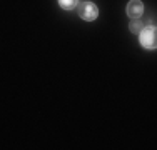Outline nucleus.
<instances>
[{"label":"nucleus","mask_w":157,"mask_h":150,"mask_svg":"<svg viewBox=\"0 0 157 150\" xmlns=\"http://www.w3.org/2000/svg\"><path fill=\"white\" fill-rule=\"evenodd\" d=\"M142 13H144V3L140 2V0H130L129 3H127V15H129L130 18H140Z\"/></svg>","instance_id":"7ed1b4c3"},{"label":"nucleus","mask_w":157,"mask_h":150,"mask_svg":"<svg viewBox=\"0 0 157 150\" xmlns=\"http://www.w3.org/2000/svg\"><path fill=\"white\" fill-rule=\"evenodd\" d=\"M139 40L140 45L147 50H154L157 47V33H155V27L154 25H145L139 33Z\"/></svg>","instance_id":"f257e3e1"},{"label":"nucleus","mask_w":157,"mask_h":150,"mask_svg":"<svg viewBox=\"0 0 157 150\" xmlns=\"http://www.w3.org/2000/svg\"><path fill=\"white\" fill-rule=\"evenodd\" d=\"M144 27L145 25L140 22V18H134V20H130V25H129V28H130L132 33H140V30Z\"/></svg>","instance_id":"39448f33"},{"label":"nucleus","mask_w":157,"mask_h":150,"mask_svg":"<svg viewBox=\"0 0 157 150\" xmlns=\"http://www.w3.org/2000/svg\"><path fill=\"white\" fill-rule=\"evenodd\" d=\"M59 5H60L63 10L70 12V10H74L78 5V0H59Z\"/></svg>","instance_id":"20e7f679"},{"label":"nucleus","mask_w":157,"mask_h":150,"mask_svg":"<svg viewBox=\"0 0 157 150\" xmlns=\"http://www.w3.org/2000/svg\"><path fill=\"white\" fill-rule=\"evenodd\" d=\"M78 15H80V18H84L85 22H92L99 17V9H97V5L92 2H82L80 5H78Z\"/></svg>","instance_id":"f03ea898"}]
</instances>
